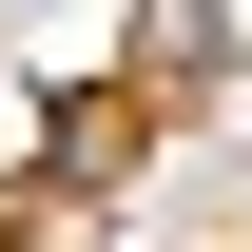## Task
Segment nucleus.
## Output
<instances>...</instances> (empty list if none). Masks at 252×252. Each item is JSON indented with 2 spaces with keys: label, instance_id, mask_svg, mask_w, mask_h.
Wrapping results in <instances>:
<instances>
[{
  "label": "nucleus",
  "instance_id": "obj_2",
  "mask_svg": "<svg viewBox=\"0 0 252 252\" xmlns=\"http://www.w3.org/2000/svg\"><path fill=\"white\" fill-rule=\"evenodd\" d=\"M117 156H136V97H59L39 117V175L59 194H117Z\"/></svg>",
  "mask_w": 252,
  "mask_h": 252
},
{
  "label": "nucleus",
  "instance_id": "obj_1",
  "mask_svg": "<svg viewBox=\"0 0 252 252\" xmlns=\"http://www.w3.org/2000/svg\"><path fill=\"white\" fill-rule=\"evenodd\" d=\"M136 97H156V117L233 97V20H214V0H136Z\"/></svg>",
  "mask_w": 252,
  "mask_h": 252
}]
</instances>
